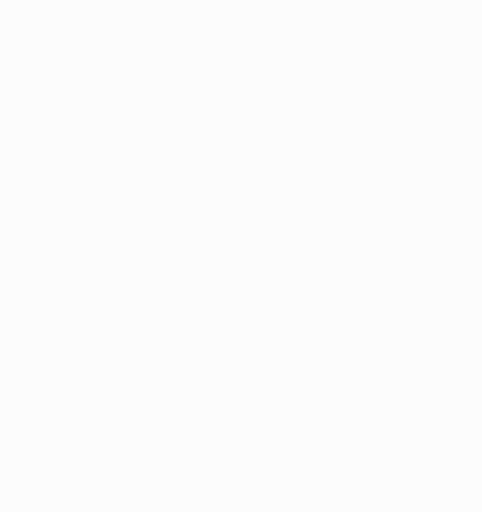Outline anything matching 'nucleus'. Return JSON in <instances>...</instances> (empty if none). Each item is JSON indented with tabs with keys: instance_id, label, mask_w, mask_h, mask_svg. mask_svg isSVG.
I'll return each mask as SVG.
<instances>
[]
</instances>
